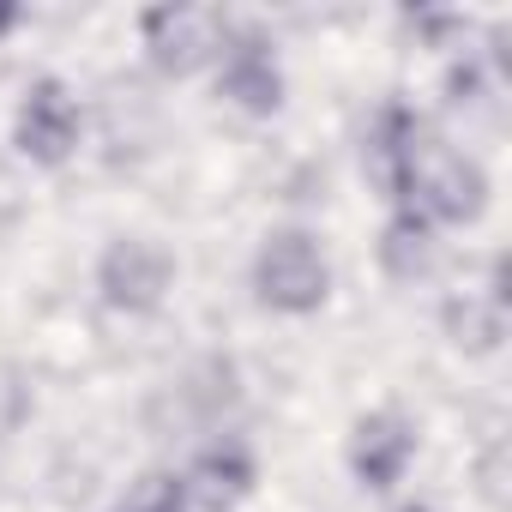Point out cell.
Returning <instances> with one entry per match:
<instances>
[{
    "label": "cell",
    "instance_id": "cell-5",
    "mask_svg": "<svg viewBox=\"0 0 512 512\" xmlns=\"http://www.w3.org/2000/svg\"><path fill=\"white\" fill-rule=\"evenodd\" d=\"M85 145V103L61 73H37L13 103V157L31 169H67Z\"/></svg>",
    "mask_w": 512,
    "mask_h": 512
},
{
    "label": "cell",
    "instance_id": "cell-13",
    "mask_svg": "<svg viewBox=\"0 0 512 512\" xmlns=\"http://www.w3.org/2000/svg\"><path fill=\"white\" fill-rule=\"evenodd\" d=\"M404 25H410L428 49L464 55V43H470V19H464V13H446V7H416V13H404Z\"/></svg>",
    "mask_w": 512,
    "mask_h": 512
},
{
    "label": "cell",
    "instance_id": "cell-2",
    "mask_svg": "<svg viewBox=\"0 0 512 512\" xmlns=\"http://www.w3.org/2000/svg\"><path fill=\"white\" fill-rule=\"evenodd\" d=\"M398 205H410L416 217H428L446 235V229H470V223L488 217L494 181H488V169H482L476 151H464L458 139H446L428 121V133H422V145L410 157V175H404V199Z\"/></svg>",
    "mask_w": 512,
    "mask_h": 512
},
{
    "label": "cell",
    "instance_id": "cell-11",
    "mask_svg": "<svg viewBox=\"0 0 512 512\" xmlns=\"http://www.w3.org/2000/svg\"><path fill=\"white\" fill-rule=\"evenodd\" d=\"M374 260H380V278L398 284V290H416V284H434L440 266H446V241L428 217H416L410 205H392L380 235H374Z\"/></svg>",
    "mask_w": 512,
    "mask_h": 512
},
{
    "label": "cell",
    "instance_id": "cell-3",
    "mask_svg": "<svg viewBox=\"0 0 512 512\" xmlns=\"http://www.w3.org/2000/svg\"><path fill=\"white\" fill-rule=\"evenodd\" d=\"M235 19L205 0H163L139 13V55L157 79H199L223 61Z\"/></svg>",
    "mask_w": 512,
    "mask_h": 512
},
{
    "label": "cell",
    "instance_id": "cell-9",
    "mask_svg": "<svg viewBox=\"0 0 512 512\" xmlns=\"http://www.w3.org/2000/svg\"><path fill=\"white\" fill-rule=\"evenodd\" d=\"M175 476H181L187 512H235V506L253 500V488H260V452L247 440H235V434H217Z\"/></svg>",
    "mask_w": 512,
    "mask_h": 512
},
{
    "label": "cell",
    "instance_id": "cell-6",
    "mask_svg": "<svg viewBox=\"0 0 512 512\" xmlns=\"http://www.w3.org/2000/svg\"><path fill=\"white\" fill-rule=\"evenodd\" d=\"M211 91H217V103L235 109L241 121H272V115H284V103H290V73H284L278 43H272L260 25H235L223 61L211 67Z\"/></svg>",
    "mask_w": 512,
    "mask_h": 512
},
{
    "label": "cell",
    "instance_id": "cell-8",
    "mask_svg": "<svg viewBox=\"0 0 512 512\" xmlns=\"http://www.w3.org/2000/svg\"><path fill=\"white\" fill-rule=\"evenodd\" d=\"M422 133H428V115L404 97H380L368 109L362 133H356V169H362L368 193L386 199V211L404 199V175H410V157H416Z\"/></svg>",
    "mask_w": 512,
    "mask_h": 512
},
{
    "label": "cell",
    "instance_id": "cell-15",
    "mask_svg": "<svg viewBox=\"0 0 512 512\" xmlns=\"http://www.w3.org/2000/svg\"><path fill=\"white\" fill-rule=\"evenodd\" d=\"M25 19H31V13L19 7V0H0V43H7L13 31H25Z\"/></svg>",
    "mask_w": 512,
    "mask_h": 512
},
{
    "label": "cell",
    "instance_id": "cell-7",
    "mask_svg": "<svg viewBox=\"0 0 512 512\" xmlns=\"http://www.w3.org/2000/svg\"><path fill=\"white\" fill-rule=\"evenodd\" d=\"M422 458V428L398 410V404H380V410H362L344 434V470L362 494H392Z\"/></svg>",
    "mask_w": 512,
    "mask_h": 512
},
{
    "label": "cell",
    "instance_id": "cell-10",
    "mask_svg": "<svg viewBox=\"0 0 512 512\" xmlns=\"http://www.w3.org/2000/svg\"><path fill=\"white\" fill-rule=\"evenodd\" d=\"M440 332L458 356H500L512 332V296H506V253H494L488 284L452 290L440 302Z\"/></svg>",
    "mask_w": 512,
    "mask_h": 512
},
{
    "label": "cell",
    "instance_id": "cell-4",
    "mask_svg": "<svg viewBox=\"0 0 512 512\" xmlns=\"http://www.w3.org/2000/svg\"><path fill=\"white\" fill-rule=\"evenodd\" d=\"M175 278H181V260L169 253V241L157 235H109L103 253H97V266H91V290L109 314L121 320H151L169 308L175 296Z\"/></svg>",
    "mask_w": 512,
    "mask_h": 512
},
{
    "label": "cell",
    "instance_id": "cell-12",
    "mask_svg": "<svg viewBox=\"0 0 512 512\" xmlns=\"http://www.w3.org/2000/svg\"><path fill=\"white\" fill-rule=\"evenodd\" d=\"M31 410H37V386H31V374H25L13 356H0V446H7V440L31 422Z\"/></svg>",
    "mask_w": 512,
    "mask_h": 512
},
{
    "label": "cell",
    "instance_id": "cell-17",
    "mask_svg": "<svg viewBox=\"0 0 512 512\" xmlns=\"http://www.w3.org/2000/svg\"><path fill=\"white\" fill-rule=\"evenodd\" d=\"M115 512H133V506H115Z\"/></svg>",
    "mask_w": 512,
    "mask_h": 512
},
{
    "label": "cell",
    "instance_id": "cell-16",
    "mask_svg": "<svg viewBox=\"0 0 512 512\" xmlns=\"http://www.w3.org/2000/svg\"><path fill=\"white\" fill-rule=\"evenodd\" d=\"M398 512H440V506H434V500H404Z\"/></svg>",
    "mask_w": 512,
    "mask_h": 512
},
{
    "label": "cell",
    "instance_id": "cell-14",
    "mask_svg": "<svg viewBox=\"0 0 512 512\" xmlns=\"http://www.w3.org/2000/svg\"><path fill=\"white\" fill-rule=\"evenodd\" d=\"M476 494L500 512L506 506V440H494L482 458H476Z\"/></svg>",
    "mask_w": 512,
    "mask_h": 512
},
{
    "label": "cell",
    "instance_id": "cell-1",
    "mask_svg": "<svg viewBox=\"0 0 512 512\" xmlns=\"http://www.w3.org/2000/svg\"><path fill=\"white\" fill-rule=\"evenodd\" d=\"M332 253L308 223H278L260 235L247 260V290L278 320H314L332 302Z\"/></svg>",
    "mask_w": 512,
    "mask_h": 512
}]
</instances>
